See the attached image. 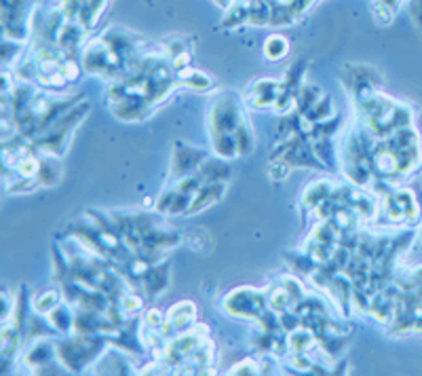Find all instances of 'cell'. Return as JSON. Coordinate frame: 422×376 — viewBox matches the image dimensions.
Returning a JSON list of instances; mask_svg holds the SVG:
<instances>
[{
    "instance_id": "6da1fadb",
    "label": "cell",
    "mask_w": 422,
    "mask_h": 376,
    "mask_svg": "<svg viewBox=\"0 0 422 376\" xmlns=\"http://www.w3.org/2000/svg\"><path fill=\"white\" fill-rule=\"evenodd\" d=\"M89 102H79L74 104L70 110H66L62 116H57V121H53L49 127L36 138L32 140L34 148L42 150L47 155H53V157H62L66 153V148L70 144L72 131L79 127L83 123V118L89 112Z\"/></svg>"
},
{
    "instance_id": "7a4b0ae2",
    "label": "cell",
    "mask_w": 422,
    "mask_h": 376,
    "mask_svg": "<svg viewBox=\"0 0 422 376\" xmlns=\"http://www.w3.org/2000/svg\"><path fill=\"white\" fill-rule=\"evenodd\" d=\"M110 336H97V334H77L68 340L57 342V360L64 364L70 372H81L87 368L93 360H97L104 353Z\"/></svg>"
},
{
    "instance_id": "3957f363",
    "label": "cell",
    "mask_w": 422,
    "mask_h": 376,
    "mask_svg": "<svg viewBox=\"0 0 422 376\" xmlns=\"http://www.w3.org/2000/svg\"><path fill=\"white\" fill-rule=\"evenodd\" d=\"M245 121L239 99L233 93H224L220 99H215L211 112H209V134L211 140L213 138H222V136H235V131L239 129V125Z\"/></svg>"
},
{
    "instance_id": "277c9868",
    "label": "cell",
    "mask_w": 422,
    "mask_h": 376,
    "mask_svg": "<svg viewBox=\"0 0 422 376\" xmlns=\"http://www.w3.org/2000/svg\"><path fill=\"white\" fill-rule=\"evenodd\" d=\"M224 309L233 315V317H241V319H258L266 309V296L254 288H239L233 290L226 298H224Z\"/></svg>"
},
{
    "instance_id": "5b68a950",
    "label": "cell",
    "mask_w": 422,
    "mask_h": 376,
    "mask_svg": "<svg viewBox=\"0 0 422 376\" xmlns=\"http://www.w3.org/2000/svg\"><path fill=\"white\" fill-rule=\"evenodd\" d=\"M205 161H207V155L201 148L188 146L184 142H176V146H173V155H171L169 175L173 180L186 178V175L198 171V167H201Z\"/></svg>"
},
{
    "instance_id": "8992f818",
    "label": "cell",
    "mask_w": 422,
    "mask_h": 376,
    "mask_svg": "<svg viewBox=\"0 0 422 376\" xmlns=\"http://www.w3.org/2000/svg\"><path fill=\"white\" fill-rule=\"evenodd\" d=\"M226 182H209V184H203L201 188H198L192 197V201L186 210L184 216H194L198 212H203L207 208H211L213 203H217L222 197H224L226 192Z\"/></svg>"
},
{
    "instance_id": "52a82bcc",
    "label": "cell",
    "mask_w": 422,
    "mask_h": 376,
    "mask_svg": "<svg viewBox=\"0 0 422 376\" xmlns=\"http://www.w3.org/2000/svg\"><path fill=\"white\" fill-rule=\"evenodd\" d=\"M281 85L279 81H270V79H262V81H256L252 83L250 87V104L254 108H272L277 102V97L281 93Z\"/></svg>"
},
{
    "instance_id": "ba28073f",
    "label": "cell",
    "mask_w": 422,
    "mask_h": 376,
    "mask_svg": "<svg viewBox=\"0 0 422 376\" xmlns=\"http://www.w3.org/2000/svg\"><path fill=\"white\" fill-rule=\"evenodd\" d=\"M169 286V262H157L153 268L146 273V277L140 284V290L146 294V298H159Z\"/></svg>"
},
{
    "instance_id": "9c48e42d",
    "label": "cell",
    "mask_w": 422,
    "mask_h": 376,
    "mask_svg": "<svg viewBox=\"0 0 422 376\" xmlns=\"http://www.w3.org/2000/svg\"><path fill=\"white\" fill-rule=\"evenodd\" d=\"M55 355H57V344H53L51 340H38L28 351V355L23 358V362H26V366L30 370H36V374H38L40 370H44L49 364H51V360Z\"/></svg>"
},
{
    "instance_id": "30bf717a",
    "label": "cell",
    "mask_w": 422,
    "mask_h": 376,
    "mask_svg": "<svg viewBox=\"0 0 422 376\" xmlns=\"http://www.w3.org/2000/svg\"><path fill=\"white\" fill-rule=\"evenodd\" d=\"M176 77H178V83L188 87V89H194V91H211L215 87V81L209 77L207 72L203 70H196L192 66L188 68H182L176 72Z\"/></svg>"
},
{
    "instance_id": "8fae6325",
    "label": "cell",
    "mask_w": 422,
    "mask_h": 376,
    "mask_svg": "<svg viewBox=\"0 0 422 376\" xmlns=\"http://www.w3.org/2000/svg\"><path fill=\"white\" fill-rule=\"evenodd\" d=\"M334 190L336 188L330 182H313L302 195V203L306 210H317L321 203L328 201V199L334 195Z\"/></svg>"
},
{
    "instance_id": "7c38bea8",
    "label": "cell",
    "mask_w": 422,
    "mask_h": 376,
    "mask_svg": "<svg viewBox=\"0 0 422 376\" xmlns=\"http://www.w3.org/2000/svg\"><path fill=\"white\" fill-rule=\"evenodd\" d=\"M247 19H250V0H235L226 9V17L222 19V28L224 30L237 28L241 23H247Z\"/></svg>"
},
{
    "instance_id": "4fadbf2b",
    "label": "cell",
    "mask_w": 422,
    "mask_h": 376,
    "mask_svg": "<svg viewBox=\"0 0 422 376\" xmlns=\"http://www.w3.org/2000/svg\"><path fill=\"white\" fill-rule=\"evenodd\" d=\"M262 51H264V58H266V60L279 62V60H283V58L289 53V40H287V36H283V34H270V36L264 40Z\"/></svg>"
},
{
    "instance_id": "5bb4252c",
    "label": "cell",
    "mask_w": 422,
    "mask_h": 376,
    "mask_svg": "<svg viewBox=\"0 0 422 376\" xmlns=\"http://www.w3.org/2000/svg\"><path fill=\"white\" fill-rule=\"evenodd\" d=\"M266 305L268 309H272L275 313H285V311H291L293 309V298L289 296V292L281 286V288H272L268 294H266Z\"/></svg>"
},
{
    "instance_id": "9a60e30c",
    "label": "cell",
    "mask_w": 422,
    "mask_h": 376,
    "mask_svg": "<svg viewBox=\"0 0 422 376\" xmlns=\"http://www.w3.org/2000/svg\"><path fill=\"white\" fill-rule=\"evenodd\" d=\"M47 319H49V323H51L57 332H68V330L74 328V315H72L70 307L62 305V303L47 315Z\"/></svg>"
},
{
    "instance_id": "2e32d148",
    "label": "cell",
    "mask_w": 422,
    "mask_h": 376,
    "mask_svg": "<svg viewBox=\"0 0 422 376\" xmlns=\"http://www.w3.org/2000/svg\"><path fill=\"white\" fill-rule=\"evenodd\" d=\"M306 116L315 123H328L330 118H334V104L330 97H319L317 102L311 106V110L306 112Z\"/></svg>"
},
{
    "instance_id": "e0dca14e",
    "label": "cell",
    "mask_w": 422,
    "mask_h": 376,
    "mask_svg": "<svg viewBox=\"0 0 422 376\" xmlns=\"http://www.w3.org/2000/svg\"><path fill=\"white\" fill-rule=\"evenodd\" d=\"M235 140H237V150H239L241 157L252 153V148H254V131L250 127V123L243 121L239 125V129L235 131Z\"/></svg>"
},
{
    "instance_id": "ac0fdd59",
    "label": "cell",
    "mask_w": 422,
    "mask_h": 376,
    "mask_svg": "<svg viewBox=\"0 0 422 376\" xmlns=\"http://www.w3.org/2000/svg\"><path fill=\"white\" fill-rule=\"evenodd\" d=\"M60 305V292L55 288L42 292L36 300H34V311L38 315H49L55 307Z\"/></svg>"
},
{
    "instance_id": "d6986e66",
    "label": "cell",
    "mask_w": 422,
    "mask_h": 376,
    "mask_svg": "<svg viewBox=\"0 0 422 376\" xmlns=\"http://www.w3.org/2000/svg\"><path fill=\"white\" fill-rule=\"evenodd\" d=\"M289 171H291V165H289L285 159H279V157L270 159V163H268V175H270V180L281 182V180L287 178Z\"/></svg>"
},
{
    "instance_id": "ffe728a7",
    "label": "cell",
    "mask_w": 422,
    "mask_h": 376,
    "mask_svg": "<svg viewBox=\"0 0 422 376\" xmlns=\"http://www.w3.org/2000/svg\"><path fill=\"white\" fill-rule=\"evenodd\" d=\"M371 15L376 17V21L380 23V26H388V23H393L395 11H393V9H388L386 5L376 3V0H374V5H371Z\"/></svg>"
},
{
    "instance_id": "44dd1931",
    "label": "cell",
    "mask_w": 422,
    "mask_h": 376,
    "mask_svg": "<svg viewBox=\"0 0 422 376\" xmlns=\"http://www.w3.org/2000/svg\"><path fill=\"white\" fill-rule=\"evenodd\" d=\"M144 323H146V328H148V330L161 332L163 323H165V317H163V313H161L159 309H153V311H148V313H146V319H144Z\"/></svg>"
},
{
    "instance_id": "7402d4cb",
    "label": "cell",
    "mask_w": 422,
    "mask_h": 376,
    "mask_svg": "<svg viewBox=\"0 0 422 376\" xmlns=\"http://www.w3.org/2000/svg\"><path fill=\"white\" fill-rule=\"evenodd\" d=\"M230 374H260V366L252 358H247L241 364H235L230 368Z\"/></svg>"
},
{
    "instance_id": "603a6c76",
    "label": "cell",
    "mask_w": 422,
    "mask_h": 376,
    "mask_svg": "<svg viewBox=\"0 0 422 376\" xmlns=\"http://www.w3.org/2000/svg\"><path fill=\"white\" fill-rule=\"evenodd\" d=\"M376 3H382V5H386L388 9H393L397 13L399 11V7L404 5V0H376Z\"/></svg>"
},
{
    "instance_id": "cb8c5ba5",
    "label": "cell",
    "mask_w": 422,
    "mask_h": 376,
    "mask_svg": "<svg viewBox=\"0 0 422 376\" xmlns=\"http://www.w3.org/2000/svg\"><path fill=\"white\" fill-rule=\"evenodd\" d=\"M213 3H215L217 7H222V9H228V7L235 3V0H213Z\"/></svg>"
}]
</instances>
